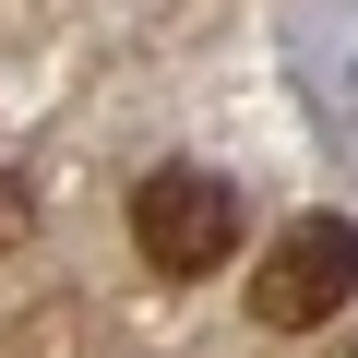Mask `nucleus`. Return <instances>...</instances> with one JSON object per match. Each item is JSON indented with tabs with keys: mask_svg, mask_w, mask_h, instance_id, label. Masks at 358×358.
Here are the masks:
<instances>
[{
	"mask_svg": "<svg viewBox=\"0 0 358 358\" xmlns=\"http://www.w3.org/2000/svg\"><path fill=\"white\" fill-rule=\"evenodd\" d=\"M131 251H143V275H167V287L227 275V263H239V179H215V167H155V179H131Z\"/></svg>",
	"mask_w": 358,
	"mask_h": 358,
	"instance_id": "f257e3e1",
	"label": "nucleus"
},
{
	"mask_svg": "<svg viewBox=\"0 0 358 358\" xmlns=\"http://www.w3.org/2000/svg\"><path fill=\"white\" fill-rule=\"evenodd\" d=\"M346 299H358V215H299V227L263 239V263H251V322L263 334H310Z\"/></svg>",
	"mask_w": 358,
	"mask_h": 358,
	"instance_id": "f03ea898",
	"label": "nucleus"
},
{
	"mask_svg": "<svg viewBox=\"0 0 358 358\" xmlns=\"http://www.w3.org/2000/svg\"><path fill=\"white\" fill-rule=\"evenodd\" d=\"M36 239V192H24V167H0V263H13Z\"/></svg>",
	"mask_w": 358,
	"mask_h": 358,
	"instance_id": "7ed1b4c3",
	"label": "nucleus"
},
{
	"mask_svg": "<svg viewBox=\"0 0 358 358\" xmlns=\"http://www.w3.org/2000/svg\"><path fill=\"white\" fill-rule=\"evenodd\" d=\"M346 358H358V346H346Z\"/></svg>",
	"mask_w": 358,
	"mask_h": 358,
	"instance_id": "20e7f679",
	"label": "nucleus"
}]
</instances>
